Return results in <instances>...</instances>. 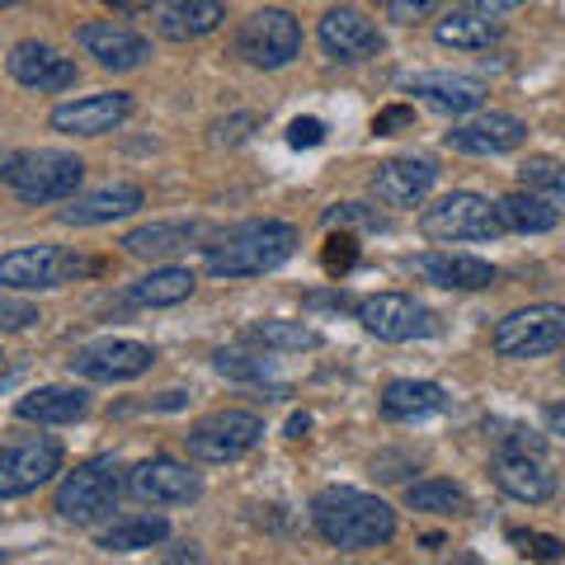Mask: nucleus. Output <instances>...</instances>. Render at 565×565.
Masks as SVG:
<instances>
[{"instance_id": "1", "label": "nucleus", "mask_w": 565, "mask_h": 565, "mask_svg": "<svg viewBox=\"0 0 565 565\" xmlns=\"http://www.w3.org/2000/svg\"><path fill=\"white\" fill-rule=\"evenodd\" d=\"M311 523L340 552H373L396 537V509L367 490L330 486L311 500Z\"/></svg>"}, {"instance_id": "2", "label": "nucleus", "mask_w": 565, "mask_h": 565, "mask_svg": "<svg viewBox=\"0 0 565 565\" xmlns=\"http://www.w3.org/2000/svg\"><path fill=\"white\" fill-rule=\"evenodd\" d=\"M207 274L212 278H255L297 255V226L292 222H241L232 232L212 236Z\"/></svg>"}, {"instance_id": "3", "label": "nucleus", "mask_w": 565, "mask_h": 565, "mask_svg": "<svg viewBox=\"0 0 565 565\" xmlns=\"http://www.w3.org/2000/svg\"><path fill=\"white\" fill-rule=\"evenodd\" d=\"M81 180H85L81 156L52 151V147L14 151L6 166V184L14 189V199H24V203H66V199H76Z\"/></svg>"}, {"instance_id": "4", "label": "nucleus", "mask_w": 565, "mask_h": 565, "mask_svg": "<svg viewBox=\"0 0 565 565\" xmlns=\"http://www.w3.org/2000/svg\"><path fill=\"white\" fill-rule=\"evenodd\" d=\"M122 467L114 457H90V462H81L76 471H66V481L57 486V514L66 523H99L104 514H114L118 500H122Z\"/></svg>"}, {"instance_id": "5", "label": "nucleus", "mask_w": 565, "mask_h": 565, "mask_svg": "<svg viewBox=\"0 0 565 565\" xmlns=\"http://www.w3.org/2000/svg\"><path fill=\"white\" fill-rule=\"evenodd\" d=\"M95 269H99V259L71 255L62 245H20V250L0 255V288H14V292L66 288V282H76Z\"/></svg>"}, {"instance_id": "6", "label": "nucleus", "mask_w": 565, "mask_h": 565, "mask_svg": "<svg viewBox=\"0 0 565 565\" xmlns=\"http://www.w3.org/2000/svg\"><path fill=\"white\" fill-rule=\"evenodd\" d=\"M419 232L424 241L434 245H452V241H494L504 232V217H500V203L481 199V193H448V199H438L434 207H424L419 217Z\"/></svg>"}, {"instance_id": "7", "label": "nucleus", "mask_w": 565, "mask_h": 565, "mask_svg": "<svg viewBox=\"0 0 565 565\" xmlns=\"http://www.w3.org/2000/svg\"><path fill=\"white\" fill-rule=\"evenodd\" d=\"M490 344L500 359H542V353L565 349V307L556 302H537L523 311H509L494 326Z\"/></svg>"}, {"instance_id": "8", "label": "nucleus", "mask_w": 565, "mask_h": 565, "mask_svg": "<svg viewBox=\"0 0 565 565\" xmlns=\"http://www.w3.org/2000/svg\"><path fill=\"white\" fill-rule=\"evenodd\" d=\"M264 438V419L255 411H217L207 415L203 424H193V429L184 434V448L193 462H236V457H245L255 444Z\"/></svg>"}, {"instance_id": "9", "label": "nucleus", "mask_w": 565, "mask_h": 565, "mask_svg": "<svg viewBox=\"0 0 565 565\" xmlns=\"http://www.w3.org/2000/svg\"><path fill=\"white\" fill-rule=\"evenodd\" d=\"M359 321L367 334H377L386 344H411V340H429V334L444 330L438 311H429L424 302L405 292H373L359 302Z\"/></svg>"}, {"instance_id": "10", "label": "nucleus", "mask_w": 565, "mask_h": 565, "mask_svg": "<svg viewBox=\"0 0 565 565\" xmlns=\"http://www.w3.org/2000/svg\"><path fill=\"white\" fill-rule=\"evenodd\" d=\"M236 52L259 71H278L302 52V24H297L288 10H259L241 24Z\"/></svg>"}, {"instance_id": "11", "label": "nucleus", "mask_w": 565, "mask_h": 565, "mask_svg": "<svg viewBox=\"0 0 565 565\" xmlns=\"http://www.w3.org/2000/svg\"><path fill=\"white\" fill-rule=\"evenodd\" d=\"M62 471V444L57 438H29L0 452V500H20L47 486Z\"/></svg>"}, {"instance_id": "12", "label": "nucleus", "mask_w": 565, "mask_h": 565, "mask_svg": "<svg viewBox=\"0 0 565 565\" xmlns=\"http://www.w3.org/2000/svg\"><path fill=\"white\" fill-rule=\"evenodd\" d=\"M156 363V349L141 340H95L71 353V373L90 382H132Z\"/></svg>"}, {"instance_id": "13", "label": "nucleus", "mask_w": 565, "mask_h": 565, "mask_svg": "<svg viewBox=\"0 0 565 565\" xmlns=\"http://www.w3.org/2000/svg\"><path fill=\"white\" fill-rule=\"evenodd\" d=\"M128 490L137 494L141 504L174 509V504H193V500H199L203 481H199V471H189L184 462H174V457H147V462L132 467Z\"/></svg>"}, {"instance_id": "14", "label": "nucleus", "mask_w": 565, "mask_h": 565, "mask_svg": "<svg viewBox=\"0 0 565 565\" xmlns=\"http://www.w3.org/2000/svg\"><path fill=\"white\" fill-rule=\"evenodd\" d=\"M527 141V122L514 114H476L444 137V147L457 156H509Z\"/></svg>"}, {"instance_id": "15", "label": "nucleus", "mask_w": 565, "mask_h": 565, "mask_svg": "<svg viewBox=\"0 0 565 565\" xmlns=\"http://www.w3.org/2000/svg\"><path fill=\"white\" fill-rule=\"evenodd\" d=\"M316 39H321V47L330 52L334 62H367V57H377V52L386 47L382 29L367 20L363 10H353V6L326 10L321 14V29H316Z\"/></svg>"}, {"instance_id": "16", "label": "nucleus", "mask_w": 565, "mask_h": 565, "mask_svg": "<svg viewBox=\"0 0 565 565\" xmlns=\"http://www.w3.org/2000/svg\"><path fill=\"white\" fill-rule=\"evenodd\" d=\"M128 118H132V95L104 90V95H85V99H71L62 109H52V128L66 137H104Z\"/></svg>"}, {"instance_id": "17", "label": "nucleus", "mask_w": 565, "mask_h": 565, "mask_svg": "<svg viewBox=\"0 0 565 565\" xmlns=\"http://www.w3.org/2000/svg\"><path fill=\"white\" fill-rule=\"evenodd\" d=\"M438 184V170L429 161H415V156H396V161H382L373 170V180H367V189H373V199L386 203V207H419L424 199L434 193Z\"/></svg>"}, {"instance_id": "18", "label": "nucleus", "mask_w": 565, "mask_h": 565, "mask_svg": "<svg viewBox=\"0 0 565 565\" xmlns=\"http://www.w3.org/2000/svg\"><path fill=\"white\" fill-rule=\"evenodd\" d=\"M76 43L90 52V57L99 66H109V71H137L141 62L151 57V43L141 39L137 29L128 24H118V20H95V24H81L76 29Z\"/></svg>"}, {"instance_id": "19", "label": "nucleus", "mask_w": 565, "mask_h": 565, "mask_svg": "<svg viewBox=\"0 0 565 565\" xmlns=\"http://www.w3.org/2000/svg\"><path fill=\"white\" fill-rule=\"evenodd\" d=\"M10 76L24 85V90H39V95H52V90H71L76 85V62L62 57L57 47L47 43H14L10 52Z\"/></svg>"}, {"instance_id": "20", "label": "nucleus", "mask_w": 565, "mask_h": 565, "mask_svg": "<svg viewBox=\"0 0 565 565\" xmlns=\"http://www.w3.org/2000/svg\"><path fill=\"white\" fill-rule=\"evenodd\" d=\"M494 486L519 504H546L556 494V476L537 452H500L494 457Z\"/></svg>"}, {"instance_id": "21", "label": "nucleus", "mask_w": 565, "mask_h": 565, "mask_svg": "<svg viewBox=\"0 0 565 565\" xmlns=\"http://www.w3.org/2000/svg\"><path fill=\"white\" fill-rule=\"evenodd\" d=\"M147 203V193L137 184H104L95 193H76V199H66V207L57 217L66 226H104V222H118V217H132V212Z\"/></svg>"}, {"instance_id": "22", "label": "nucleus", "mask_w": 565, "mask_h": 565, "mask_svg": "<svg viewBox=\"0 0 565 565\" xmlns=\"http://www.w3.org/2000/svg\"><path fill=\"white\" fill-rule=\"evenodd\" d=\"M405 90L419 95L424 104H434L438 114H476L486 104V81L476 76H452V71H429V76H411L405 81Z\"/></svg>"}, {"instance_id": "23", "label": "nucleus", "mask_w": 565, "mask_h": 565, "mask_svg": "<svg viewBox=\"0 0 565 565\" xmlns=\"http://www.w3.org/2000/svg\"><path fill=\"white\" fill-rule=\"evenodd\" d=\"M415 274L434 288H448V292H481L494 282V264L476 259V255H448V250H429L415 259Z\"/></svg>"}, {"instance_id": "24", "label": "nucleus", "mask_w": 565, "mask_h": 565, "mask_svg": "<svg viewBox=\"0 0 565 565\" xmlns=\"http://www.w3.org/2000/svg\"><path fill=\"white\" fill-rule=\"evenodd\" d=\"M207 236V226L203 222H147V226H137V232L122 236V250H128L132 259H174V255H184L189 245H199Z\"/></svg>"}, {"instance_id": "25", "label": "nucleus", "mask_w": 565, "mask_h": 565, "mask_svg": "<svg viewBox=\"0 0 565 565\" xmlns=\"http://www.w3.org/2000/svg\"><path fill=\"white\" fill-rule=\"evenodd\" d=\"M434 39L444 43V47L481 52V47L504 39V24H500V14H486V10H476V6H462V10L444 14V20L434 24Z\"/></svg>"}, {"instance_id": "26", "label": "nucleus", "mask_w": 565, "mask_h": 565, "mask_svg": "<svg viewBox=\"0 0 565 565\" xmlns=\"http://www.w3.org/2000/svg\"><path fill=\"white\" fill-rule=\"evenodd\" d=\"M90 411V396L81 386H39V392L20 396L14 415L29 419V424H76Z\"/></svg>"}, {"instance_id": "27", "label": "nucleus", "mask_w": 565, "mask_h": 565, "mask_svg": "<svg viewBox=\"0 0 565 565\" xmlns=\"http://www.w3.org/2000/svg\"><path fill=\"white\" fill-rule=\"evenodd\" d=\"M222 20H226L222 0H166V6H161V33L170 43L207 39V33L217 29Z\"/></svg>"}, {"instance_id": "28", "label": "nucleus", "mask_w": 565, "mask_h": 565, "mask_svg": "<svg viewBox=\"0 0 565 565\" xmlns=\"http://www.w3.org/2000/svg\"><path fill=\"white\" fill-rule=\"evenodd\" d=\"M444 411H448V392L438 382L401 377L382 392V415L386 419H429V415H444Z\"/></svg>"}, {"instance_id": "29", "label": "nucleus", "mask_w": 565, "mask_h": 565, "mask_svg": "<svg viewBox=\"0 0 565 565\" xmlns=\"http://www.w3.org/2000/svg\"><path fill=\"white\" fill-rule=\"evenodd\" d=\"M199 278L193 269H180V264H166V269H151L147 278L128 282V307H180L193 297Z\"/></svg>"}, {"instance_id": "30", "label": "nucleus", "mask_w": 565, "mask_h": 565, "mask_svg": "<svg viewBox=\"0 0 565 565\" xmlns=\"http://www.w3.org/2000/svg\"><path fill=\"white\" fill-rule=\"evenodd\" d=\"M500 217H504V232H523V236H542L561 222V207L546 203L542 193L533 189H519V193H504L500 199Z\"/></svg>"}, {"instance_id": "31", "label": "nucleus", "mask_w": 565, "mask_h": 565, "mask_svg": "<svg viewBox=\"0 0 565 565\" xmlns=\"http://www.w3.org/2000/svg\"><path fill=\"white\" fill-rule=\"evenodd\" d=\"M170 537V523L161 514H122L99 533L104 552H141V546H156Z\"/></svg>"}, {"instance_id": "32", "label": "nucleus", "mask_w": 565, "mask_h": 565, "mask_svg": "<svg viewBox=\"0 0 565 565\" xmlns=\"http://www.w3.org/2000/svg\"><path fill=\"white\" fill-rule=\"evenodd\" d=\"M405 504L415 509V514H434V519H462L471 500H467V490L462 486H452V481H415L411 490H405Z\"/></svg>"}, {"instance_id": "33", "label": "nucleus", "mask_w": 565, "mask_h": 565, "mask_svg": "<svg viewBox=\"0 0 565 565\" xmlns=\"http://www.w3.org/2000/svg\"><path fill=\"white\" fill-rule=\"evenodd\" d=\"M250 340L264 344V349H274V353H302V349L321 344V334H316L311 326H302V321H259L250 330Z\"/></svg>"}, {"instance_id": "34", "label": "nucleus", "mask_w": 565, "mask_h": 565, "mask_svg": "<svg viewBox=\"0 0 565 565\" xmlns=\"http://www.w3.org/2000/svg\"><path fill=\"white\" fill-rule=\"evenodd\" d=\"M519 174H523V189H533L546 203L565 207V166L556 161V156H527V161L519 166Z\"/></svg>"}, {"instance_id": "35", "label": "nucleus", "mask_w": 565, "mask_h": 565, "mask_svg": "<svg viewBox=\"0 0 565 565\" xmlns=\"http://www.w3.org/2000/svg\"><path fill=\"white\" fill-rule=\"evenodd\" d=\"M217 373L232 377V382H264L269 377V363L255 359V353H241V349H222L217 353Z\"/></svg>"}, {"instance_id": "36", "label": "nucleus", "mask_w": 565, "mask_h": 565, "mask_svg": "<svg viewBox=\"0 0 565 565\" xmlns=\"http://www.w3.org/2000/svg\"><path fill=\"white\" fill-rule=\"evenodd\" d=\"M321 259H326V269H330V274H349L353 264H359V241L344 236V232H340V236H330Z\"/></svg>"}, {"instance_id": "37", "label": "nucleus", "mask_w": 565, "mask_h": 565, "mask_svg": "<svg viewBox=\"0 0 565 565\" xmlns=\"http://www.w3.org/2000/svg\"><path fill=\"white\" fill-rule=\"evenodd\" d=\"M386 14H392L396 24H415V20H429V14H438L448 6V0H382Z\"/></svg>"}, {"instance_id": "38", "label": "nucleus", "mask_w": 565, "mask_h": 565, "mask_svg": "<svg viewBox=\"0 0 565 565\" xmlns=\"http://www.w3.org/2000/svg\"><path fill=\"white\" fill-rule=\"evenodd\" d=\"M514 542L523 546V556H537V561H561L565 556V542L546 537V533H514Z\"/></svg>"}, {"instance_id": "39", "label": "nucleus", "mask_w": 565, "mask_h": 565, "mask_svg": "<svg viewBox=\"0 0 565 565\" xmlns=\"http://www.w3.org/2000/svg\"><path fill=\"white\" fill-rule=\"evenodd\" d=\"M39 321V307L20 302V297H0V330H29Z\"/></svg>"}, {"instance_id": "40", "label": "nucleus", "mask_w": 565, "mask_h": 565, "mask_svg": "<svg viewBox=\"0 0 565 565\" xmlns=\"http://www.w3.org/2000/svg\"><path fill=\"white\" fill-rule=\"evenodd\" d=\"M321 141H326V122H321V118H292V128H288V147L311 151V147H321Z\"/></svg>"}, {"instance_id": "41", "label": "nucleus", "mask_w": 565, "mask_h": 565, "mask_svg": "<svg viewBox=\"0 0 565 565\" xmlns=\"http://www.w3.org/2000/svg\"><path fill=\"white\" fill-rule=\"evenodd\" d=\"M415 122V109H405V104H392V109H382L377 118H373V132L377 137H392L396 128H411Z\"/></svg>"}, {"instance_id": "42", "label": "nucleus", "mask_w": 565, "mask_h": 565, "mask_svg": "<svg viewBox=\"0 0 565 565\" xmlns=\"http://www.w3.org/2000/svg\"><path fill=\"white\" fill-rule=\"evenodd\" d=\"M542 448H546V438H542V434H527V429H509V434H500V452H537V457H542Z\"/></svg>"}, {"instance_id": "43", "label": "nucleus", "mask_w": 565, "mask_h": 565, "mask_svg": "<svg viewBox=\"0 0 565 565\" xmlns=\"http://www.w3.org/2000/svg\"><path fill=\"white\" fill-rule=\"evenodd\" d=\"M326 222L334 226V222H363V226H382L377 222V212H367V207H359V203H340V207H330L326 212Z\"/></svg>"}, {"instance_id": "44", "label": "nucleus", "mask_w": 565, "mask_h": 565, "mask_svg": "<svg viewBox=\"0 0 565 565\" xmlns=\"http://www.w3.org/2000/svg\"><path fill=\"white\" fill-rule=\"evenodd\" d=\"M255 114H236V118H226V122H217V141H241V137H250L245 128H255Z\"/></svg>"}, {"instance_id": "45", "label": "nucleus", "mask_w": 565, "mask_h": 565, "mask_svg": "<svg viewBox=\"0 0 565 565\" xmlns=\"http://www.w3.org/2000/svg\"><path fill=\"white\" fill-rule=\"evenodd\" d=\"M546 429H552V434H561V438H565V401L546 405Z\"/></svg>"}, {"instance_id": "46", "label": "nucleus", "mask_w": 565, "mask_h": 565, "mask_svg": "<svg viewBox=\"0 0 565 565\" xmlns=\"http://www.w3.org/2000/svg\"><path fill=\"white\" fill-rule=\"evenodd\" d=\"M467 6H476V10H486V14H504V10H514L519 0H467Z\"/></svg>"}, {"instance_id": "47", "label": "nucleus", "mask_w": 565, "mask_h": 565, "mask_svg": "<svg viewBox=\"0 0 565 565\" xmlns=\"http://www.w3.org/2000/svg\"><path fill=\"white\" fill-rule=\"evenodd\" d=\"M307 429H311V415H292L288 419V438H307Z\"/></svg>"}, {"instance_id": "48", "label": "nucleus", "mask_w": 565, "mask_h": 565, "mask_svg": "<svg viewBox=\"0 0 565 565\" xmlns=\"http://www.w3.org/2000/svg\"><path fill=\"white\" fill-rule=\"evenodd\" d=\"M114 6H118V10H147L151 0H114Z\"/></svg>"}, {"instance_id": "49", "label": "nucleus", "mask_w": 565, "mask_h": 565, "mask_svg": "<svg viewBox=\"0 0 565 565\" xmlns=\"http://www.w3.org/2000/svg\"><path fill=\"white\" fill-rule=\"evenodd\" d=\"M0 6H20V0H0Z\"/></svg>"}, {"instance_id": "50", "label": "nucleus", "mask_w": 565, "mask_h": 565, "mask_svg": "<svg viewBox=\"0 0 565 565\" xmlns=\"http://www.w3.org/2000/svg\"><path fill=\"white\" fill-rule=\"evenodd\" d=\"M0 561H6V552H0Z\"/></svg>"}]
</instances>
